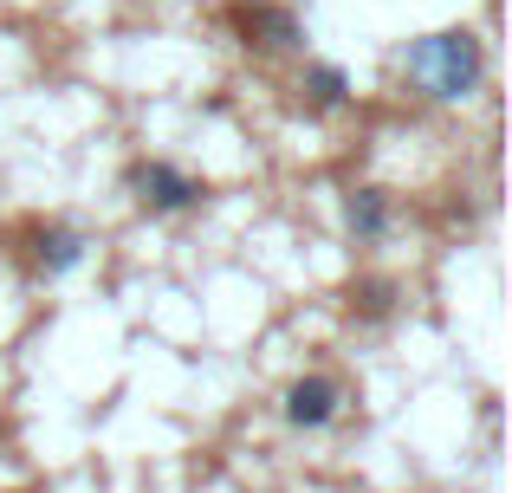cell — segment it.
Instances as JSON below:
<instances>
[{"mask_svg":"<svg viewBox=\"0 0 512 493\" xmlns=\"http://www.w3.org/2000/svg\"><path fill=\"white\" fill-rule=\"evenodd\" d=\"M389 221H396V208H389L383 189H350V195H344V228H350V241H357V247L383 241Z\"/></svg>","mask_w":512,"mask_h":493,"instance_id":"6","label":"cell"},{"mask_svg":"<svg viewBox=\"0 0 512 493\" xmlns=\"http://www.w3.org/2000/svg\"><path fill=\"white\" fill-rule=\"evenodd\" d=\"M402 299V286L389 273H370V279H350V312L357 318H389Z\"/></svg>","mask_w":512,"mask_h":493,"instance_id":"8","label":"cell"},{"mask_svg":"<svg viewBox=\"0 0 512 493\" xmlns=\"http://www.w3.org/2000/svg\"><path fill=\"white\" fill-rule=\"evenodd\" d=\"M402 78H409L422 98H435V104H461V98H474L480 78H487V46H480L474 26L422 33L409 52H402Z\"/></svg>","mask_w":512,"mask_h":493,"instance_id":"1","label":"cell"},{"mask_svg":"<svg viewBox=\"0 0 512 493\" xmlns=\"http://www.w3.org/2000/svg\"><path fill=\"white\" fill-rule=\"evenodd\" d=\"M227 20H234V33H240V46H247V52H299L305 46L299 13L279 7V0H234Z\"/></svg>","mask_w":512,"mask_h":493,"instance_id":"3","label":"cell"},{"mask_svg":"<svg viewBox=\"0 0 512 493\" xmlns=\"http://www.w3.org/2000/svg\"><path fill=\"white\" fill-rule=\"evenodd\" d=\"M26 260H33V273L39 279H65V273H78L85 266V253H91V241H85V228H72V221H39L33 234H26Z\"/></svg>","mask_w":512,"mask_h":493,"instance_id":"4","label":"cell"},{"mask_svg":"<svg viewBox=\"0 0 512 493\" xmlns=\"http://www.w3.org/2000/svg\"><path fill=\"white\" fill-rule=\"evenodd\" d=\"M338 409H344V383L325 377V370H312V377H299L286 390V422H292V429H305V435L331 429V422H338Z\"/></svg>","mask_w":512,"mask_h":493,"instance_id":"5","label":"cell"},{"mask_svg":"<svg viewBox=\"0 0 512 493\" xmlns=\"http://www.w3.org/2000/svg\"><path fill=\"white\" fill-rule=\"evenodd\" d=\"M124 182H130V195H137L143 215H188V208L208 202V189H201L188 169L163 163V156H150V163H130Z\"/></svg>","mask_w":512,"mask_h":493,"instance_id":"2","label":"cell"},{"mask_svg":"<svg viewBox=\"0 0 512 493\" xmlns=\"http://www.w3.org/2000/svg\"><path fill=\"white\" fill-rule=\"evenodd\" d=\"M299 91H305V111H344L350 104V72L344 65H305Z\"/></svg>","mask_w":512,"mask_h":493,"instance_id":"7","label":"cell"}]
</instances>
